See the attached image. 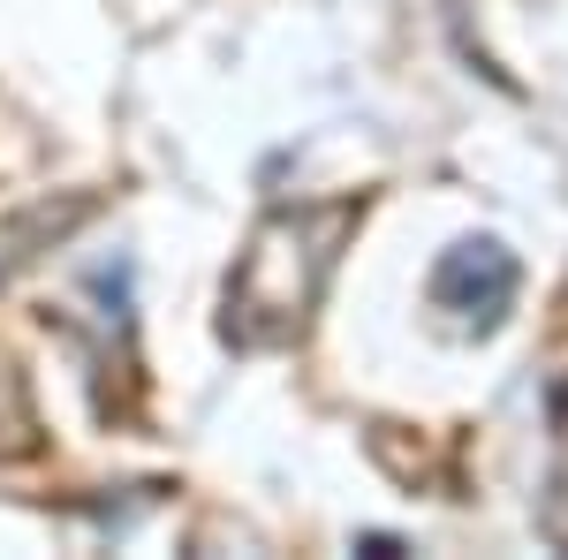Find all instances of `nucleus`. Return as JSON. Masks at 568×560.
Listing matches in <instances>:
<instances>
[{
    "label": "nucleus",
    "instance_id": "nucleus-1",
    "mask_svg": "<svg viewBox=\"0 0 568 560\" xmlns=\"http://www.w3.org/2000/svg\"><path fill=\"white\" fill-rule=\"evenodd\" d=\"M356 220V205H326V213H273L251 235V251L227 281V342L265 348V342H288L304 334L311 303L334 273V243L342 227Z\"/></svg>",
    "mask_w": 568,
    "mask_h": 560
},
{
    "label": "nucleus",
    "instance_id": "nucleus-2",
    "mask_svg": "<svg viewBox=\"0 0 568 560\" xmlns=\"http://www.w3.org/2000/svg\"><path fill=\"white\" fill-rule=\"evenodd\" d=\"M516 258L493 243V235H478V243H455L447 258H439L433 273V303L439 310H455L463 326H500L508 318V303H516Z\"/></svg>",
    "mask_w": 568,
    "mask_h": 560
}]
</instances>
